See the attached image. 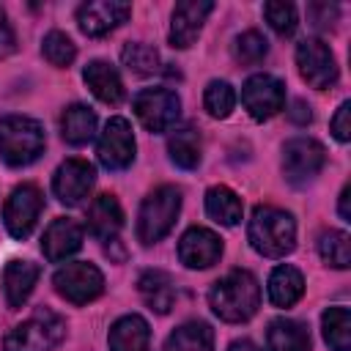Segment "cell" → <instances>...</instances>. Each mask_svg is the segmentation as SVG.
Here are the masks:
<instances>
[{
	"label": "cell",
	"mask_w": 351,
	"mask_h": 351,
	"mask_svg": "<svg viewBox=\"0 0 351 351\" xmlns=\"http://www.w3.org/2000/svg\"><path fill=\"white\" fill-rule=\"evenodd\" d=\"M208 304H211L214 315H219L222 321L241 324V321H247V318H252L258 313V307H261V285L250 271L233 269L222 280L214 282V288L208 293Z\"/></svg>",
	"instance_id": "cell-1"
},
{
	"label": "cell",
	"mask_w": 351,
	"mask_h": 351,
	"mask_svg": "<svg viewBox=\"0 0 351 351\" xmlns=\"http://www.w3.org/2000/svg\"><path fill=\"white\" fill-rule=\"evenodd\" d=\"M247 239L266 258H285L296 247V222L277 206H258L247 225Z\"/></svg>",
	"instance_id": "cell-2"
},
{
	"label": "cell",
	"mask_w": 351,
	"mask_h": 351,
	"mask_svg": "<svg viewBox=\"0 0 351 351\" xmlns=\"http://www.w3.org/2000/svg\"><path fill=\"white\" fill-rule=\"evenodd\" d=\"M44 151V126L27 115H8L0 121V159L11 167L36 162Z\"/></svg>",
	"instance_id": "cell-3"
},
{
	"label": "cell",
	"mask_w": 351,
	"mask_h": 351,
	"mask_svg": "<svg viewBox=\"0 0 351 351\" xmlns=\"http://www.w3.org/2000/svg\"><path fill=\"white\" fill-rule=\"evenodd\" d=\"M63 337H66V321L58 313L38 307L27 321L16 324L5 335L3 348L5 351H52Z\"/></svg>",
	"instance_id": "cell-4"
},
{
	"label": "cell",
	"mask_w": 351,
	"mask_h": 351,
	"mask_svg": "<svg viewBox=\"0 0 351 351\" xmlns=\"http://www.w3.org/2000/svg\"><path fill=\"white\" fill-rule=\"evenodd\" d=\"M181 211V192L170 184L154 189L137 214V239L143 244H156L159 239H165L170 233V228L176 225Z\"/></svg>",
	"instance_id": "cell-5"
},
{
	"label": "cell",
	"mask_w": 351,
	"mask_h": 351,
	"mask_svg": "<svg viewBox=\"0 0 351 351\" xmlns=\"http://www.w3.org/2000/svg\"><path fill=\"white\" fill-rule=\"evenodd\" d=\"M137 121L148 132H170L181 115V99L167 88H148L140 90L132 101Z\"/></svg>",
	"instance_id": "cell-6"
},
{
	"label": "cell",
	"mask_w": 351,
	"mask_h": 351,
	"mask_svg": "<svg viewBox=\"0 0 351 351\" xmlns=\"http://www.w3.org/2000/svg\"><path fill=\"white\" fill-rule=\"evenodd\" d=\"M52 282H55V291L71 304H88L96 296H101V291H104L101 271L93 263H85V261L66 263L63 269L55 271Z\"/></svg>",
	"instance_id": "cell-7"
},
{
	"label": "cell",
	"mask_w": 351,
	"mask_h": 351,
	"mask_svg": "<svg viewBox=\"0 0 351 351\" xmlns=\"http://www.w3.org/2000/svg\"><path fill=\"white\" fill-rule=\"evenodd\" d=\"M296 66H299L302 80L315 90H326L337 82L335 55H332L329 44H324L321 38H304L296 47Z\"/></svg>",
	"instance_id": "cell-8"
},
{
	"label": "cell",
	"mask_w": 351,
	"mask_h": 351,
	"mask_svg": "<svg viewBox=\"0 0 351 351\" xmlns=\"http://www.w3.org/2000/svg\"><path fill=\"white\" fill-rule=\"evenodd\" d=\"M326 151L313 137H293L282 145V173L291 184H304L321 173Z\"/></svg>",
	"instance_id": "cell-9"
},
{
	"label": "cell",
	"mask_w": 351,
	"mask_h": 351,
	"mask_svg": "<svg viewBox=\"0 0 351 351\" xmlns=\"http://www.w3.org/2000/svg\"><path fill=\"white\" fill-rule=\"evenodd\" d=\"M241 104L255 121H269L285 104V85L271 74H252L241 88Z\"/></svg>",
	"instance_id": "cell-10"
},
{
	"label": "cell",
	"mask_w": 351,
	"mask_h": 351,
	"mask_svg": "<svg viewBox=\"0 0 351 351\" xmlns=\"http://www.w3.org/2000/svg\"><path fill=\"white\" fill-rule=\"evenodd\" d=\"M44 208V197L38 192V186L33 184H22L16 186L8 200H5V208H3V222H5V230L14 236V239H27L30 230L36 228V219Z\"/></svg>",
	"instance_id": "cell-11"
},
{
	"label": "cell",
	"mask_w": 351,
	"mask_h": 351,
	"mask_svg": "<svg viewBox=\"0 0 351 351\" xmlns=\"http://www.w3.org/2000/svg\"><path fill=\"white\" fill-rule=\"evenodd\" d=\"M134 134L126 118H110L96 145V156L107 170H123L134 159Z\"/></svg>",
	"instance_id": "cell-12"
},
{
	"label": "cell",
	"mask_w": 351,
	"mask_h": 351,
	"mask_svg": "<svg viewBox=\"0 0 351 351\" xmlns=\"http://www.w3.org/2000/svg\"><path fill=\"white\" fill-rule=\"evenodd\" d=\"M96 181V170L93 165H88L85 159H66L52 178V192L60 203L66 206H77L88 197L90 186Z\"/></svg>",
	"instance_id": "cell-13"
},
{
	"label": "cell",
	"mask_w": 351,
	"mask_h": 351,
	"mask_svg": "<svg viewBox=\"0 0 351 351\" xmlns=\"http://www.w3.org/2000/svg\"><path fill=\"white\" fill-rule=\"evenodd\" d=\"M132 14V5L123 0H90L77 8V25L85 36H104L123 25Z\"/></svg>",
	"instance_id": "cell-14"
},
{
	"label": "cell",
	"mask_w": 351,
	"mask_h": 351,
	"mask_svg": "<svg viewBox=\"0 0 351 351\" xmlns=\"http://www.w3.org/2000/svg\"><path fill=\"white\" fill-rule=\"evenodd\" d=\"M214 11L211 0H181L173 8V22H170V44L178 49H186L195 44V38L203 30L206 16Z\"/></svg>",
	"instance_id": "cell-15"
},
{
	"label": "cell",
	"mask_w": 351,
	"mask_h": 351,
	"mask_svg": "<svg viewBox=\"0 0 351 351\" xmlns=\"http://www.w3.org/2000/svg\"><path fill=\"white\" fill-rule=\"evenodd\" d=\"M222 255V239L208 228H189L178 241V258L189 269H208Z\"/></svg>",
	"instance_id": "cell-16"
},
{
	"label": "cell",
	"mask_w": 351,
	"mask_h": 351,
	"mask_svg": "<svg viewBox=\"0 0 351 351\" xmlns=\"http://www.w3.org/2000/svg\"><path fill=\"white\" fill-rule=\"evenodd\" d=\"M82 239H85V228L71 219V217H58L47 230H44V239H41V250H44V258L52 261V263H60L66 258H71L80 247H82Z\"/></svg>",
	"instance_id": "cell-17"
},
{
	"label": "cell",
	"mask_w": 351,
	"mask_h": 351,
	"mask_svg": "<svg viewBox=\"0 0 351 351\" xmlns=\"http://www.w3.org/2000/svg\"><path fill=\"white\" fill-rule=\"evenodd\" d=\"M38 274L41 269L30 261H8L5 269H3V293H5V302L8 307H22L27 302V296L33 293L36 282H38Z\"/></svg>",
	"instance_id": "cell-18"
},
{
	"label": "cell",
	"mask_w": 351,
	"mask_h": 351,
	"mask_svg": "<svg viewBox=\"0 0 351 351\" xmlns=\"http://www.w3.org/2000/svg\"><path fill=\"white\" fill-rule=\"evenodd\" d=\"M121 225H123V208H121L118 197L115 195L93 197V203L88 208V230H90V236H96L101 241H110V239H115Z\"/></svg>",
	"instance_id": "cell-19"
},
{
	"label": "cell",
	"mask_w": 351,
	"mask_h": 351,
	"mask_svg": "<svg viewBox=\"0 0 351 351\" xmlns=\"http://www.w3.org/2000/svg\"><path fill=\"white\" fill-rule=\"evenodd\" d=\"M110 351H148L151 329L143 315H123L110 326Z\"/></svg>",
	"instance_id": "cell-20"
},
{
	"label": "cell",
	"mask_w": 351,
	"mask_h": 351,
	"mask_svg": "<svg viewBox=\"0 0 351 351\" xmlns=\"http://www.w3.org/2000/svg\"><path fill=\"white\" fill-rule=\"evenodd\" d=\"M82 80L85 85L90 88V93L104 101V104H118L123 99V82H121V74L104 63V60H90L82 71Z\"/></svg>",
	"instance_id": "cell-21"
},
{
	"label": "cell",
	"mask_w": 351,
	"mask_h": 351,
	"mask_svg": "<svg viewBox=\"0 0 351 351\" xmlns=\"http://www.w3.org/2000/svg\"><path fill=\"white\" fill-rule=\"evenodd\" d=\"M137 288H140L143 302H145L154 313H159V315L170 313V307H173V302H176V288H173V280H170L165 271H159V269L143 271L140 280H137Z\"/></svg>",
	"instance_id": "cell-22"
},
{
	"label": "cell",
	"mask_w": 351,
	"mask_h": 351,
	"mask_svg": "<svg viewBox=\"0 0 351 351\" xmlns=\"http://www.w3.org/2000/svg\"><path fill=\"white\" fill-rule=\"evenodd\" d=\"M304 293V277L296 266H277L271 274H269V299L274 307H291L302 299Z\"/></svg>",
	"instance_id": "cell-23"
},
{
	"label": "cell",
	"mask_w": 351,
	"mask_h": 351,
	"mask_svg": "<svg viewBox=\"0 0 351 351\" xmlns=\"http://www.w3.org/2000/svg\"><path fill=\"white\" fill-rule=\"evenodd\" d=\"M269 351H310V332L304 324L291 318H274L266 335Z\"/></svg>",
	"instance_id": "cell-24"
},
{
	"label": "cell",
	"mask_w": 351,
	"mask_h": 351,
	"mask_svg": "<svg viewBox=\"0 0 351 351\" xmlns=\"http://www.w3.org/2000/svg\"><path fill=\"white\" fill-rule=\"evenodd\" d=\"M60 134L71 145H85L96 134V112L85 104H71L60 115Z\"/></svg>",
	"instance_id": "cell-25"
},
{
	"label": "cell",
	"mask_w": 351,
	"mask_h": 351,
	"mask_svg": "<svg viewBox=\"0 0 351 351\" xmlns=\"http://www.w3.org/2000/svg\"><path fill=\"white\" fill-rule=\"evenodd\" d=\"M162 351H214V332L203 321H186L165 340Z\"/></svg>",
	"instance_id": "cell-26"
},
{
	"label": "cell",
	"mask_w": 351,
	"mask_h": 351,
	"mask_svg": "<svg viewBox=\"0 0 351 351\" xmlns=\"http://www.w3.org/2000/svg\"><path fill=\"white\" fill-rule=\"evenodd\" d=\"M206 214L219 225H236V222H241L244 203L230 186L219 184V186H211L206 192Z\"/></svg>",
	"instance_id": "cell-27"
},
{
	"label": "cell",
	"mask_w": 351,
	"mask_h": 351,
	"mask_svg": "<svg viewBox=\"0 0 351 351\" xmlns=\"http://www.w3.org/2000/svg\"><path fill=\"white\" fill-rule=\"evenodd\" d=\"M200 134L195 132V126H181L173 129V134L167 137V154L173 159V165L184 167V170H195L200 165Z\"/></svg>",
	"instance_id": "cell-28"
},
{
	"label": "cell",
	"mask_w": 351,
	"mask_h": 351,
	"mask_svg": "<svg viewBox=\"0 0 351 351\" xmlns=\"http://www.w3.org/2000/svg\"><path fill=\"white\" fill-rule=\"evenodd\" d=\"M321 329L332 351H351V313L346 307H329L321 315Z\"/></svg>",
	"instance_id": "cell-29"
},
{
	"label": "cell",
	"mask_w": 351,
	"mask_h": 351,
	"mask_svg": "<svg viewBox=\"0 0 351 351\" xmlns=\"http://www.w3.org/2000/svg\"><path fill=\"white\" fill-rule=\"evenodd\" d=\"M318 252L326 266L332 269H348L351 266V239L346 230H326L318 239Z\"/></svg>",
	"instance_id": "cell-30"
},
{
	"label": "cell",
	"mask_w": 351,
	"mask_h": 351,
	"mask_svg": "<svg viewBox=\"0 0 351 351\" xmlns=\"http://www.w3.org/2000/svg\"><path fill=\"white\" fill-rule=\"evenodd\" d=\"M203 107L211 118H228L236 107V90L225 80H211L203 93Z\"/></svg>",
	"instance_id": "cell-31"
},
{
	"label": "cell",
	"mask_w": 351,
	"mask_h": 351,
	"mask_svg": "<svg viewBox=\"0 0 351 351\" xmlns=\"http://www.w3.org/2000/svg\"><path fill=\"white\" fill-rule=\"evenodd\" d=\"M121 58H123V66H129V71H134V74L148 77V74L159 71V52L154 47H148V44H140V41L137 44H126Z\"/></svg>",
	"instance_id": "cell-32"
},
{
	"label": "cell",
	"mask_w": 351,
	"mask_h": 351,
	"mask_svg": "<svg viewBox=\"0 0 351 351\" xmlns=\"http://www.w3.org/2000/svg\"><path fill=\"white\" fill-rule=\"evenodd\" d=\"M41 52H44V58H47L52 66H58V69L71 66V60L77 58V47H74V41H71L66 33H60V30H52V33L44 36Z\"/></svg>",
	"instance_id": "cell-33"
},
{
	"label": "cell",
	"mask_w": 351,
	"mask_h": 351,
	"mask_svg": "<svg viewBox=\"0 0 351 351\" xmlns=\"http://www.w3.org/2000/svg\"><path fill=\"white\" fill-rule=\"evenodd\" d=\"M263 16L269 22V27L280 36H291L299 25V16H296V5L293 3H285V0H271L263 5Z\"/></svg>",
	"instance_id": "cell-34"
},
{
	"label": "cell",
	"mask_w": 351,
	"mask_h": 351,
	"mask_svg": "<svg viewBox=\"0 0 351 351\" xmlns=\"http://www.w3.org/2000/svg\"><path fill=\"white\" fill-rule=\"evenodd\" d=\"M266 52H269V41H266L258 30H247V33L236 36L233 55H236V60H239V63H247V66L261 63V60L266 58Z\"/></svg>",
	"instance_id": "cell-35"
},
{
	"label": "cell",
	"mask_w": 351,
	"mask_h": 351,
	"mask_svg": "<svg viewBox=\"0 0 351 351\" xmlns=\"http://www.w3.org/2000/svg\"><path fill=\"white\" fill-rule=\"evenodd\" d=\"M332 134L335 140L340 143H348L351 140V101H343L332 118Z\"/></svg>",
	"instance_id": "cell-36"
},
{
	"label": "cell",
	"mask_w": 351,
	"mask_h": 351,
	"mask_svg": "<svg viewBox=\"0 0 351 351\" xmlns=\"http://www.w3.org/2000/svg\"><path fill=\"white\" fill-rule=\"evenodd\" d=\"M14 47H16L14 27H11V22H8L5 11L0 8V60H3V58H8V55L14 52Z\"/></svg>",
	"instance_id": "cell-37"
},
{
	"label": "cell",
	"mask_w": 351,
	"mask_h": 351,
	"mask_svg": "<svg viewBox=\"0 0 351 351\" xmlns=\"http://www.w3.org/2000/svg\"><path fill=\"white\" fill-rule=\"evenodd\" d=\"M307 14H310L313 25L324 27V25H332V22H335V16H337V5H329V3H313V5L307 8Z\"/></svg>",
	"instance_id": "cell-38"
},
{
	"label": "cell",
	"mask_w": 351,
	"mask_h": 351,
	"mask_svg": "<svg viewBox=\"0 0 351 351\" xmlns=\"http://www.w3.org/2000/svg\"><path fill=\"white\" fill-rule=\"evenodd\" d=\"M291 118H293L296 123H310V118H313V112H310V107H307L304 101H293V110H291Z\"/></svg>",
	"instance_id": "cell-39"
},
{
	"label": "cell",
	"mask_w": 351,
	"mask_h": 351,
	"mask_svg": "<svg viewBox=\"0 0 351 351\" xmlns=\"http://www.w3.org/2000/svg\"><path fill=\"white\" fill-rule=\"evenodd\" d=\"M348 200H351V186L346 184L343 192H340V203H337V211H340V217L346 222H351V206H348Z\"/></svg>",
	"instance_id": "cell-40"
},
{
	"label": "cell",
	"mask_w": 351,
	"mask_h": 351,
	"mask_svg": "<svg viewBox=\"0 0 351 351\" xmlns=\"http://www.w3.org/2000/svg\"><path fill=\"white\" fill-rule=\"evenodd\" d=\"M228 351H261L252 340H236V343H230V348Z\"/></svg>",
	"instance_id": "cell-41"
}]
</instances>
